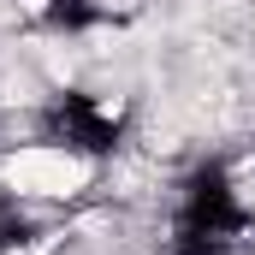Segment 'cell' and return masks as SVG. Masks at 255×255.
Instances as JSON below:
<instances>
[{
    "mask_svg": "<svg viewBox=\"0 0 255 255\" xmlns=\"http://www.w3.org/2000/svg\"><path fill=\"white\" fill-rule=\"evenodd\" d=\"M244 232H250V196H244V184H238L220 160H202L190 178L178 184V202H172V244L226 255Z\"/></svg>",
    "mask_w": 255,
    "mask_h": 255,
    "instance_id": "6da1fadb",
    "label": "cell"
},
{
    "mask_svg": "<svg viewBox=\"0 0 255 255\" xmlns=\"http://www.w3.org/2000/svg\"><path fill=\"white\" fill-rule=\"evenodd\" d=\"M42 130H48V142L65 148V154H77V160H107L113 148H119V136H125V113H119V101H101V95H54L48 101V113H42Z\"/></svg>",
    "mask_w": 255,
    "mask_h": 255,
    "instance_id": "7a4b0ae2",
    "label": "cell"
},
{
    "mask_svg": "<svg viewBox=\"0 0 255 255\" xmlns=\"http://www.w3.org/2000/svg\"><path fill=\"white\" fill-rule=\"evenodd\" d=\"M30 244V208L18 190H0V255H18Z\"/></svg>",
    "mask_w": 255,
    "mask_h": 255,
    "instance_id": "3957f363",
    "label": "cell"
},
{
    "mask_svg": "<svg viewBox=\"0 0 255 255\" xmlns=\"http://www.w3.org/2000/svg\"><path fill=\"white\" fill-rule=\"evenodd\" d=\"M172 255H220V250H184V244H172Z\"/></svg>",
    "mask_w": 255,
    "mask_h": 255,
    "instance_id": "277c9868",
    "label": "cell"
}]
</instances>
